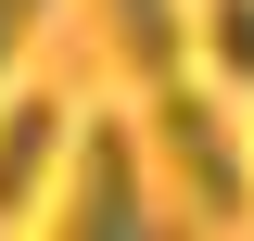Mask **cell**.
<instances>
[{"mask_svg": "<svg viewBox=\"0 0 254 241\" xmlns=\"http://www.w3.org/2000/svg\"><path fill=\"white\" fill-rule=\"evenodd\" d=\"M153 190H140V140L115 115L76 127V190H64V241H153Z\"/></svg>", "mask_w": 254, "mask_h": 241, "instance_id": "2", "label": "cell"}, {"mask_svg": "<svg viewBox=\"0 0 254 241\" xmlns=\"http://www.w3.org/2000/svg\"><path fill=\"white\" fill-rule=\"evenodd\" d=\"M140 102H153V152L178 165L190 216H216V229H242V216H254V178H242V152H229L216 102H203V76H178V89H140Z\"/></svg>", "mask_w": 254, "mask_h": 241, "instance_id": "1", "label": "cell"}, {"mask_svg": "<svg viewBox=\"0 0 254 241\" xmlns=\"http://www.w3.org/2000/svg\"><path fill=\"white\" fill-rule=\"evenodd\" d=\"M102 26H115V51H127V76H140V89H178V76H190L178 0H102Z\"/></svg>", "mask_w": 254, "mask_h": 241, "instance_id": "4", "label": "cell"}, {"mask_svg": "<svg viewBox=\"0 0 254 241\" xmlns=\"http://www.w3.org/2000/svg\"><path fill=\"white\" fill-rule=\"evenodd\" d=\"M203 63H216L229 89H254V0H216L203 13Z\"/></svg>", "mask_w": 254, "mask_h": 241, "instance_id": "5", "label": "cell"}, {"mask_svg": "<svg viewBox=\"0 0 254 241\" xmlns=\"http://www.w3.org/2000/svg\"><path fill=\"white\" fill-rule=\"evenodd\" d=\"M38 13H51V0H0V76H13V51L38 38Z\"/></svg>", "mask_w": 254, "mask_h": 241, "instance_id": "6", "label": "cell"}, {"mask_svg": "<svg viewBox=\"0 0 254 241\" xmlns=\"http://www.w3.org/2000/svg\"><path fill=\"white\" fill-rule=\"evenodd\" d=\"M64 140H76V115H64V89H26L13 115H0V229L51 190V165H64Z\"/></svg>", "mask_w": 254, "mask_h": 241, "instance_id": "3", "label": "cell"}]
</instances>
